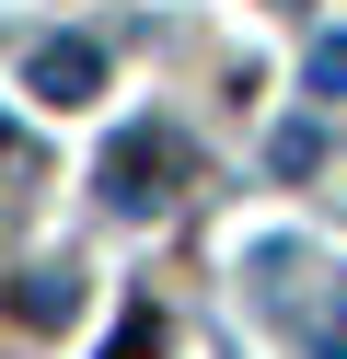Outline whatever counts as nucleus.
Here are the masks:
<instances>
[{"mask_svg": "<svg viewBox=\"0 0 347 359\" xmlns=\"http://www.w3.org/2000/svg\"><path fill=\"white\" fill-rule=\"evenodd\" d=\"M174 174H185V140H174V128H128V140L104 151V197L128 220H151L162 197H174Z\"/></svg>", "mask_w": 347, "mask_h": 359, "instance_id": "f257e3e1", "label": "nucleus"}, {"mask_svg": "<svg viewBox=\"0 0 347 359\" xmlns=\"http://www.w3.org/2000/svg\"><path fill=\"white\" fill-rule=\"evenodd\" d=\"M23 93L35 104H93L104 93V47H93V35H46V47L23 58Z\"/></svg>", "mask_w": 347, "mask_h": 359, "instance_id": "f03ea898", "label": "nucleus"}, {"mask_svg": "<svg viewBox=\"0 0 347 359\" xmlns=\"http://www.w3.org/2000/svg\"><path fill=\"white\" fill-rule=\"evenodd\" d=\"M69 302H81L69 266H35V278H23V325H69Z\"/></svg>", "mask_w": 347, "mask_h": 359, "instance_id": "7ed1b4c3", "label": "nucleus"}, {"mask_svg": "<svg viewBox=\"0 0 347 359\" xmlns=\"http://www.w3.org/2000/svg\"><path fill=\"white\" fill-rule=\"evenodd\" d=\"M266 163H278V174H313V163H324V128H278Z\"/></svg>", "mask_w": 347, "mask_h": 359, "instance_id": "20e7f679", "label": "nucleus"}, {"mask_svg": "<svg viewBox=\"0 0 347 359\" xmlns=\"http://www.w3.org/2000/svg\"><path fill=\"white\" fill-rule=\"evenodd\" d=\"M301 81H313L324 104H347V35H324V47H313V70H301Z\"/></svg>", "mask_w": 347, "mask_h": 359, "instance_id": "39448f33", "label": "nucleus"}, {"mask_svg": "<svg viewBox=\"0 0 347 359\" xmlns=\"http://www.w3.org/2000/svg\"><path fill=\"white\" fill-rule=\"evenodd\" d=\"M313 359H347V313H336V325H324V348H313Z\"/></svg>", "mask_w": 347, "mask_h": 359, "instance_id": "423d86ee", "label": "nucleus"}]
</instances>
